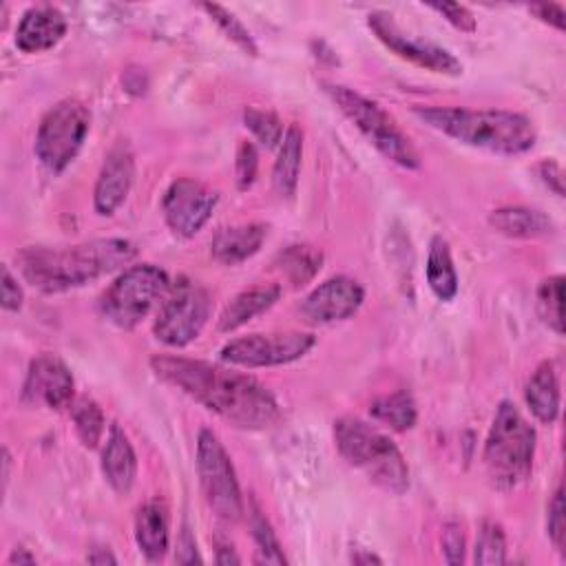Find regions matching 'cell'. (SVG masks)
<instances>
[{
    "mask_svg": "<svg viewBox=\"0 0 566 566\" xmlns=\"http://www.w3.org/2000/svg\"><path fill=\"white\" fill-rule=\"evenodd\" d=\"M237 186L241 190L250 188L254 177H256V168H259V155L254 144L250 142H241L237 148Z\"/></svg>",
    "mask_w": 566,
    "mask_h": 566,
    "instance_id": "cell-35",
    "label": "cell"
},
{
    "mask_svg": "<svg viewBox=\"0 0 566 566\" xmlns=\"http://www.w3.org/2000/svg\"><path fill=\"white\" fill-rule=\"evenodd\" d=\"M268 237V226L252 221L221 228L210 241V254L223 265H237L256 254Z\"/></svg>",
    "mask_w": 566,
    "mask_h": 566,
    "instance_id": "cell-19",
    "label": "cell"
},
{
    "mask_svg": "<svg viewBox=\"0 0 566 566\" xmlns=\"http://www.w3.org/2000/svg\"><path fill=\"white\" fill-rule=\"evenodd\" d=\"M71 420H73L80 442L88 449L97 447V442L102 440V433L106 429V420H104L99 405L86 396L73 400L71 402Z\"/></svg>",
    "mask_w": 566,
    "mask_h": 566,
    "instance_id": "cell-28",
    "label": "cell"
},
{
    "mask_svg": "<svg viewBox=\"0 0 566 566\" xmlns=\"http://www.w3.org/2000/svg\"><path fill=\"white\" fill-rule=\"evenodd\" d=\"M301 159H303V130L296 124H292L279 144V155L272 168V186L283 199H292L296 192Z\"/></svg>",
    "mask_w": 566,
    "mask_h": 566,
    "instance_id": "cell-23",
    "label": "cell"
},
{
    "mask_svg": "<svg viewBox=\"0 0 566 566\" xmlns=\"http://www.w3.org/2000/svg\"><path fill=\"white\" fill-rule=\"evenodd\" d=\"M219 201V195L206 184L179 177L175 179L161 199V212L168 228L177 237H195L212 217V210Z\"/></svg>",
    "mask_w": 566,
    "mask_h": 566,
    "instance_id": "cell-13",
    "label": "cell"
},
{
    "mask_svg": "<svg viewBox=\"0 0 566 566\" xmlns=\"http://www.w3.org/2000/svg\"><path fill=\"white\" fill-rule=\"evenodd\" d=\"M489 223L495 232L511 239H537L553 232V221L537 208L504 206L489 214Z\"/></svg>",
    "mask_w": 566,
    "mask_h": 566,
    "instance_id": "cell-21",
    "label": "cell"
},
{
    "mask_svg": "<svg viewBox=\"0 0 566 566\" xmlns=\"http://www.w3.org/2000/svg\"><path fill=\"white\" fill-rule=\"evenodd\" d=\"M135 243L128 239H93L62 248H27L15 259L22 276L44 294L69 292L106 276L133 261Z\"/></svg>",
    "mask_w": 566,
    "mask_h": 566,
    "instance_id": "cell-2",
    "label": "cell"
},
{
    "mask_svg": "<svg viewBox=\"0 0 566 566\" xmlns=\"http://www.w3.org/2000/svg\"><path fill=\"white\" fill-rule=\"evenodd\" d=\"M535 458V429L520 409L502 400L484 440L482 462L497 491H511L528 480Z\"/></svg>",
    "mask_w": 566,
    "mask_h": 566,
    "instance_id": "cell-5",
    "label": "cell"
},
{
    "mask_svg": "<svg viewBox=\"0 0 566 566\" xmlns=\"http://www.w3.org/2000/svg\"><path fill=\"white\" fill-rule=\"evenodd\" d=\"M201 9H203V11L212 18V22L226 33V38L232 40L243 53H248V55H256V53H259V46H256L252 33L248 31V27H245L232 11H228V9L221 7V4H210V2L201 4Z\"/></svg>",
    "mask_w": 566,
    "mask_h": 566,
    "instance_id": "cell-31",
    "label": "cell"
},
{
    "mask_svg": "<svg viewBox=\"0 0 566 566\" xmlns=\"http://www.w3.org/2000/svg\"><path fill=\"white\" fill-rule=\"evenodd\" d=\"M7 564H35V557L31 555V553H27V548H13L11 551V555H9V559H7Z\"/></svg>",
    "mask_w": 566,
    "mask_h": 566,
    "instance_id": "cell-43",
    "label": "cell"
},
{
    "mask_svg": "<svg viewBox=\"0 0 566 566\" xmlns=\"http://www.w3.org/2000/svg\"><path fill=\"white\" fill-rule=\"evenodd\" d=\"M321 265H323V252L307 243L287 245L276 256V268L294 287L310 283L318 274Z\"/></svg>",
    "mask_w": 566,
    "mask_h": 566,
    "instance_id": "cell-26",
    "label": "cell"
},
{
    "mask_svg": "<svg viewBox=\"0 0 566 566\" xmlns=\"http://www.w3.org/2000/svg\"><path fill=\"white\" fill-rule=\"evenodd\" d=\"M66 18L57 7L38 4L22 13L15 29V46L22 53H40L53 49L66 35Z\"/></svg>",
    "mask_w": 566,
    "mask_h": 566,
    "instance_id": "cell-17",
    "label": "cell"
},
{
    "mask_svg": "<svg viewBox=\"0 0 566 566\" xmlns=\"http://www.w3.org/2000/svg\"><path fill=\"white\" fill-rule=\"evenodd\" d=\"M91 113L75 99L66 97L53 104L40 119L35 133V157L49 172H62L84 146L88 135Z\"/></svg>",
    "mask_w": 566,
    "mask_h": 566,
    "instance_id": "cell-8",
    "label": "cell"
},
{
    "mask_svg": "<svg viewBox=\"0 0 566 566\" xmlns=\"http://www.w3.org/2000/svg\"><path fill=\"white\" fill-rule=\"evenodd\" d=\"M323 91L382 157L409 170L420 166V157L411 139L380 104L343 84L325 82Z\"/></svg>",
    "mask_w": 566,
    "mask_h": 566,
    "instance_id": "cell-6",
    "label": "cell"
},
{
    "mask_svg": "<svg viewBox=\"0 0 566 566\" xmlns=\"http://www.w3.org/2000/svg\"><path fill=\"white\" fill-rule=\"evenodd\" d=\"M429 9L438 11L447 22H451L460 31H467V33L475 31V18H473V13L464 4H458V2H433V4H429Z\"/></svg>",
    "mask_w": 566,
    "mask_h": 566,
    "instance_id": "cell-36",
    "label": "cell"
},
{
    "mask_svg": "<svg viewBox=\"0 0 566 566\" xmlns=\"http://www.w3.org/2000/svg\"><path fill=\"white\" fill-rule=\"evenodd\" d=\"M177 562L181 564H195V562H201V557L197 555V544H195V537L190 535V528L184 526L181 528V535L177 539Z\"/></svg>",
    "mask_w": 566,
    "mask_h": 566,
    "instance_id": "cell-41",
    "label": "cell"
},
{
    "mask_svg": "<svg viewBox=\"0 0 566 566\" xmlns=\"http://www.w3.org/2000/svg\"><path fill=\"white\" fill-rule=\"evenodd\" d=\"M369 413L376 422H382L385 427H389L394 431L411 429L416 424V418H418L416 402H413L411 394H407L405 389L376 398L369 405Z\"/></svg>",
    "mask_w": 566,
    "mask_h": 566,
    "instance_id": "cell-27",
    "label": "cell"
},
{
    "mask_svg": "<svg viewBox=\"0 0 566 566\" xmlns=\"http://www.w3.org/2000/svg\"><path fill=\"white\" fill-rule=\"evenodd\" d=\"M133 179H135L133 153L124 144L113 146L104 157V164L95 181V190H93L95 212L102 217L115 214L117 208L126 201Z\"/></svg>",
    "mask_w": 566,
    "mask_h": 566,
    "instance_id": "cell-16",
    "label": "cell"
},
{
    "mask_svg": "<svg viewBox=\"0 0 566 566\" xmlns=\"http://www.w3.org/2000/svg\"><path fill=\"white\" fill-rule=\"evenodd\" d=\"M424 274H427V283H429L431 292L440 301H451L458 294V272H455L447 239H442V237L431 239Z\"/></svg>",
    "mask_w": 566,
    "mask_h": 566,
    "instance_id": "cell-25",
    "label": "cell"
},
{
    "mask_svg": "<svg viewBox=\"0 0 566 566\" xmlns=\"http://www.w3.org/2000/svg\"><path fill=\"white\" fill-rule=\"evenodd\" d=\"M369 29L374 35L398 57L422 66L431 73H442V75H460L462 73V62L447 51L444 46H438L429 40L413 38L411 33L402 31L396 20L387 11H374L367 18Z\"/></svg>",
    "mask_w": 566,
    "mask_h": 566,
    "instance_id": "cell-12",
    "label": "cell"
},
{
    "mask_svg": "<svg viewBox=\"0 0 566 566\" xmlns=\"http://www.w3.org/2000/svg\"><path fill=\"white\" fill-rule=\"evenodd\" d=\"M316 338L307 332H274V334H248L226 343L219 352L221 360L239 367H272L303 358Z\"/></svg>",
    "mask_w": 566,
    "mask_h": 566,
    "instance_id": "cell-11",
    "label": "cell"
},
{
    "mask_svg": "<svg viewBox=\"0 0 566 566\" xmlns=\"http://www.w3.org/2000/svg\"><path fill=\"white\" fill-rule=\"evenodd\" d=\"M352 559H354L356 564H371V562H374V564H380V562H382L380 557H376V555H371V553H365V555H354Z\"/></svg>",
    "mask_w": 566,
    "mask_h": 566,
    "instance_id": "cell-45",
    "label": "cell"
},
{
    "mask_svg": "<svg viewBox=\"0 0 566 566\" xmlns=\"http://www.w3.org/2000/svg\"><path fill=\"white\" fill-rule=\"evenodd\" d=\"M243 122L245 128L265 146V148H274L276 144H281L283 139V124L276 117V113L272 111H263L256 106H248L243 111Z\"/></svg>",
    "mask_w": 566,
    "mask_h": 566,
    "instance_id": "cell-33",
    "label": "cell"
},
{
    "mask_svg": "<svg viewBox=\"0 0 566 566\" xmlns=\"http://www.w3.org/2000/svg\"><path fill=\"white\" fill-rule=\"evenodd\" d=\"M170 292L168 272L155 263L126 268L102 294L99 310L119 329H133Z\"/></svg>",
    "mask_w": 566,
    "mask_h": 566,
    "instance_id": "cell-7",
    "label": "cell"
},
{
    "mask_svg": "<svg viewBox=\"0 0 566 566\" xmlns=\"http://www.w3.org/2000/svg\"><path fill=\"white\" fill-rule=\"evenodd\" d=\"M279 296H281V285H276V283H263V285H254L250 290L239 292L221 312L219 329L232 332V329L245 325L254 316L270 310L279 301Z\"/></svg>",
    "mask_w": 566,
    "mask_h": 566,
    "instance_id": "cell-22",
    "label": "cell"
},
{
    "mask_svg": "<svg viewBox=\"0 0 566 566\" xmlns=\"http://www.w3.org/2000/svg\"><path fill=\"white\" fill-rule=\"evenodd\" d=\"M135 539L148 562H159L168 553V511L159 500L139 506L135 515Z\"/></svg>",
    "mask_w": 566,
    "mask_h": 566,
    "instance_id": "cell-20",
    "label": "cell"
},
{
    "mask_svg": "<svg viewBox=\"0 0 566 566\" xmlns=\"http://www.w3.org/2000/svg\"><path fill=\"white\" fill-rule=\"evenodd\" d=\"M334 442L338 453L360 469L369 482L389 493L407 491V460L387 433L356 416H343L334 422Z\"/></svg>",
    "mask_w": 566,
    "mask_h": 566,
    "instance_id": "cell-4",
    "label": "cell"
},
{
    "mask_svg": "<svg viewBox=\"0 0 566 566\" xmlns=\"http://www.w3.org/2000/svg\"><path fill=\"white\" fill-rule=\"evenodd\" d=\"M197 473L203 497L212 513L223 522L243 517V497L232 460L212 429H201L197 436Z\"/></svg>",
    "mask_w": 566,
    "mask_h": 566,
    "instance_id": "cell-9",
    "label": "cell"
},
{
    "mask_svg": "<svg viewBox=\"0 0 566 566\" xmlns=\"http://www.w3.org/2000/svg\"><path fill=\"white\" fill-rule=\"evenodd\" d=\"M365 301V290L349 276H332L316 285L301 303V314L310 323H336L354 316Z\"/></svg>",
    "mask_w": 566,
    "mask_h": 566,
    "instance_id": "cell-15",
    "label": "cell"
},
{
    "mask_svg": "<svg viewBox=\"0 0 566 566\" xmlns=\"http://www.w3.org/2000/svg\"><path fill=\"white\" fill-rule=\"evenodd\" d=\"M248 522H250V531H252V537H254V544H256L259 562L287 564V557L283 555V548H281V542H279L276 533L272 531L268 517L261 513V509L256 504H252Z\"/></svg>",
    "mask_w": 566,
    "mask_h": 566,
    "instance_id": "cell-30",
    "label": "cell"
},
{
    "mask_svg": "<svg viewBox=\"0 0 566 566\" xmlns=\"http://www.w3.org/2000/svg\"><path fill=\"white\" fill-rule=\"evenodd\" d=\"M537 175L544 181V186H548V190H553L557 197H564V172L557 161H553V159L539 161Z\"/></svg>",
    "mask_w": 566,
    "mask_h": 566,
    "instance_id": "cell-39",
    "label": "cell"
},
{
    "mask_svg": "<svg viewBox=\"0 0 566 566\" xmlns=\"http://www.w3.org/2000/svg\"><path fill=\"white\" fill-rule=\"evenodd\" d=\"M546 531H548V537H551L553 546L559 553H564V544H566V515H564V491H562V486H557V491L553 493V497L548 502Z\"/></svg>",
    "mask_w": 566,
    "mask_h": 566,
    "instance_id": "cell-34",
    "label": "cell"
},
{
    "mask_svg": "<svg viewBox=\"0 0 566 566\" xmlns=\"http://www.w3.org/2000/svg\"><path fill=\"white\" fill-rule=\"evenodd\" d=\"M150 369L195 402L214 411L239 429H268L281 418L274 396L252 376L208 360L157 354Z\"/></svg>",
    "mask_w": 566,
    "mask_h": 566,
    "instance_id": "cell-1",
    "label": "cell"
},
{
    "mask_svg": "<svg viewBox=\"0 0 566 566\" xmlns=\"http://www.w3.org/2000/svg\"><path fill=\"white\" fill-rule=\"evenodd\" d=\"M75 380L71 369L55 354H40L29 363L22 385V400L33 407H71Z\"/></svg>",
    "mask_w": 566,
    "mask_h": 566,
    "instance_id": "cell-14",
    "label": "cell"
},
{
    "mask_svg": "<svg viewBox=\"0 0 566 566\" xmlns=\"http://www.w3.org/2000/svg\"><path fill=\"white\" fill-rule=\"evenodd\" d=\"M413 113L431 128L497 155H522L535 146L533 122L502 108H458V106H416Z\"/></svg>",
    "mask_w": 566,
    "mask_h": 566,
    "instance_id": "cell-3",
    "label": "cell"
},
{
    "mask_svg": "<svg viewBox=\"0 0 566 566\" xmlns=\"http://www.w3.org/2000/svg\"><path fill=\"white\" fill-rule=\"evenodd\" d=\"M217 562L219 564H239L241 557L234 553L230 542H217Z\"/></svg>",
    "mask_w": 566,
    "mask_h": 566,
    "instance_id": "cell-42",
    "label": "cell"
},
{
    "mask_svg": "<svg viewBox=\"0 0 566 566\" xmlns=\"http://www.w3.org/2000/svg\"><path fill=\"white\" fill-rule=\"evenodd\" d=\"M528 11L531 13H535L542 22H548L551 27H555V29H564V18H566V13H564V7L562 4H553V2H544V4H531L528 7Z\"/></svg>",
    "mask_w": 566,
    "mask_h": 566,
    "instance_id": "cell-40",
    "label": "cell"
},
{
    "mask_svg": "<svg viewBox=\"0 0 566 566\" xmlns=\"http://www.w3.org/2000/svg\"><path fill=\"white\" fill-rule=\"evenodd\" d=\"M524 396L528 409L539 422H555V418L559 416V380L553 363L544 360L542 365H537V369L526 382Z\"/></svg>",
    "mask_w": 566,
    "mask_h": 566,
    "instance_id": "cell-24",
    "label": "cell"
},
{
    "mask_svg": "<svg viewBox=\"0 0 566 566\" xmlns=\"http://www.w3.org/2000/svg\"><path fill=\"white\" fill-rule=\"evenodd\" d=\"M210 316V296L195 283H179L166 294L153 323L155 338L168 347L192 343Z\"/></svg>",
    "mask_w": 566,
    "mask_h": 566,
    "instance_id": "cell-10",
    "label": "cell"
},
{
    "mask_svg": "<svg viewBox=\"0 0 566 566\" xmlns=\"http://www.w3.org/2000/svg\"><path fill=\"white\" fill-rule=\"evenodd\" d=\"M562 298H564V276L555 274L539 283L535 294V305L539 318L555 332L564 334V314H562Z\"/></svg>",
    "mask_w": 566,
    "mask_h": 566,
    "instance_id": "cell-29",
    "label": "cell"
},
{
    "mask_svg": "<svg viewBox=\"0 0 566 566\" xmlns=\"http://www.w3.org/2000/svg\"><path fill=\"white\" fill-rule=\"evenodd\" d=\"M475 564H504L506 562V537L497 522L484 520L480 524L475 548H473Z\"/></svg>",
    "mask_w": 566,
    "mask_h": 566,
    "instance_id": "cell-32",
    "label": "cell"
},
{
    "mask_svg": "<svg viewBox=\"0 0 566 566\" xmlns=\"http://www.w3.org/2000/svg\"><path fill=\"white\" fill-rule=\"evenodd\" d=\"M86 559L91 564H115L117 562L115 555H111V551H106V548H95L93 553H88Z\"/></svg>",
    "mask_w": 566,
    "mask_h": 566,
    "instance_id": "cell-44",
    "label": "cell"
},
{
    "mask_svg": "<svg viewBox=\"0 0 566 566\" xmlns=\"http://www.w3.org/2000/svg\"><path fill=\"white\" fill-rule=\"evenodd\" d=\"M0 303L7 312H18L22 307V287L18 279L11 274L9 265H2V279H0Z\"/></svg>",
    "mask_w": 566,
    "mask_h": 566,
    "instance_id": "cell-38",
    "label": "cell"
},
{
    "mask_svg": "<svg viewBox=\"0 0 566 566\" xmlns=\"http://www.w3.org/2000/svg\"><path fill=\"white\" fill-rule=\"evenodd\" d=\"M102 473L111 489L119 495H126L135 484L137 455L119 424H111L108 429V438L102 451Z\"/></svg>",
    "mask_w": 566,
    "mask_h": 566,
    "instance_id": "cell-18",
    "label": "cell"
},
{
    "mask_svg": "<svg viewBox=\"0 0 566 566\" xmlns=\"http://www.w3.org/2000/svg\"><path fill=\"white\" fill-rule=\"evenodd\" d=\"M442 551L449 564H462L464 559V533L458 522H447L442 531Z\"/></svg>",
    "mask_w": 566,
    "mask_h": 566,
    "instance_id": "cell-37",
    "label": "cell"
}]
</instances>
